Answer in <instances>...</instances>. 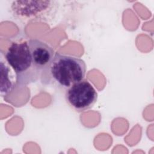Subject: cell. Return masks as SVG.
<instances>
[{"label": "cell", "mask_w": 154, "mask_h": 154, "mask_svg": "<svg viewBox=\"0 0 154 154\" xmlns=\"http://www.w3.org/2000/svg\"><path fill=\"white\" fill-rule=\"evenodd\" d=\"M27 43L35 66L42 72V79L48 73V67L55 54L54 50L46 43L36 38L29 39Z\"/></svg>", "instance_id": "cell-5"}, {"label": "cell", "mask_w": 154, "mask_h": 154, "mask_svg": "<svg viewBox=\"0 0 154 154\" xmlns=\"http://www.w3.org/2000/svg\"><path fill=\"white\" fill-rule=\"evenodd\" d=\"M86 70V64L81 58L55 52L48 73L58 85L68 88L84 79Z\"/></svg>", "instance_id": "cell-2"}, {"label": "cell", "mask_w": 154, "mask_h": 154, "mask_svg": "<svg viewBox=\"0 0 154 154\" xmlns=\"http://www.w3.org/2000/svg\"><path fill=\"white\" fill-rule=\"evenodd\" d=\"M1 93L2 95H7L11 93L15 86L13 79L11 69L9 64L1 60Z\"/></svg>", "instance_id": "cell-6"}, {"label": "cell", "mask_w": 154, "mask_h": 154, "mask_svg": "<svg viewBox=\"0 0 154 154\" xmlns=\"http://www.w3.org/2000/svg\"><path fill=\"white\" fill-rule=\"evenodd\" d=\"M5 60L14 71L19 87L34 83L42 76V72L35 65L27 41L13 42L5 54Z\"/></svg>", "instance_id": "cell-1"}, {"label": "cell", "mask_w": 154, "mask_h": 154, "mask_svg": "<svg viewBox=\"0 0 154 154\" xmlns=\"http://www.w3.org/2000/svg\"><path fill=\"white\" fill-rule=\"evenodd\" d=\"M56 1H14L11 12L14 18L23 22L48 23L54 19L58 8Z\"/></svg>", "instance_id": "cell-3"}, {"label": "cell", "mask_w": 154, "mask_h": 154, "mask_svg": "<svg viewBox=\"0 0 154 154\" xmlns=\"http://www.w3.org/2000/svg\"><path fill=\"white\" fill-rule=\"evenodd\" d=\"M97 93L87 79L77 82L67 88L65 99L69 106L81 112L91 108L97 100Z\"/></svg>", "instance_id": "cell-4"}]
</instances>
